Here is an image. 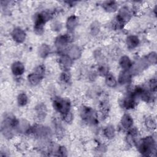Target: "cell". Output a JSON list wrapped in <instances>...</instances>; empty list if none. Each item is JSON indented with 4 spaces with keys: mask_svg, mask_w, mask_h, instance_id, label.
Instances as JSON below:
<instances>
[{
    "mask_svg": "<svg viewBox=\"0 0 157 157\" xmlns=\"http://www.w3.org/2000/svg\"><path fill=\"white\" fill-rule=\"evenodd\" d=\"M18 121L10 115L4 118L1 124V132L4 137L10 139L13 136L14 132L17 131Z\"/></svg>",
    "mask_w": 157,
    "mask_h": 157,
    "instance_id": "1",
    "label": "cell"
},
{
    "mask_svg": "<svg viewBox=\"0 0 157 157\" xmlns=\"http://www.w3.org/2000/svg\"><path fill=\"white\" fill-rule=\"evenodd\" d=\"M139 152L144 156H151L156 152V142L152 136H147L137 142Z\"/></svg>",
    "mask_w": 157,
    "mask_h": 157,
    "instance_id": "2",
    "label": "cell"
},
{
    "mask_svg": "<svg viewBox=\"0 0 157 157\" xmlns=\"http://www.w3.org/2000/svg\"><path fill=\"white\" fill-rule=\"evenodd\" d=\"M53 15L50 11H44L38 13L34 17V31L36 34L41 35L44 32V26L45 24L52 18Z\"/></svg>",
    "mask_w": 157,
    "mask_h": 157,
    "instance_id": "3",
    "label": "cell"
},
{
    "mask_svg": "<svg viewBox=\"0 0 157 157\" xmlns=\"http://www.w3.org/2000/svg\"><path fill=\"white\" fill-rule=\"evenodd\" d=\"M81 118L86 122L91 124H96L98 123V117L96 112L90 107L82 106L80 109Z\"/></svg>",
    "mask_w": 157,
    "mask_h": 157,
    "instance_id": "4",
    "label": "cell"
},
{
    "mask_svg": "<svg viewBox=\"0 0 157 157\" xmlns=\"http://www.w3.org/2000/svg\"><path fill=\"white\" fill-rule=\"evenodd\" d=\"M53 109L62 115L69 112L71 109L70 101L66 98L57 97L54 98L52 102Z\"/></svg>",
    "mask_w": 157,
    "mask_h": 157,
    "instance_id": "5",
    "label": "cell"
},
{
    "mask_svg": "<svg viewBox=\"0 0 157 157\" xmlns=\"http://www.w3.org/2000/svg\"><path fill=\"white\" fill-rule=\"evenodd\" d=\"M131 17V12L128 7L124 6L120 8L116 17V26L121 28L126 22H128Z\"/></svg>",
    "mask_w": 157,
    "mask_h": 157,
    "instance_id": "6",
    "label": "cell"
},
{
    "mask_svg": "<svg viewBox=\"0 0 157 157\" xmlns=\"http://www.w3.org/2000/svg\"><path fill=\"white\" fill-rule=\"evenodd\" d=\"M30 133L33 134L40 138H48L52 136L51 129L41 124H36L31 127Z\"/></svg>",
    "mask_w": 157,
    "mask_h": 157,
    "instance_id": "7",
    "label": "cell"
},
{
    "mask_svg": "<svg viewBox=\"0 0 157 157\" xmlns=\"http://www.w3.org/2000/svg\"><path fill=\"white\" fill-rule=\"evenodd\" d=\"M137 97L135 95L133 91L129 93L124 98L122 101L123 107L126 109H133L137 102Z\"/></svg>",
    "mask_w": 157,
    "mask_h": 157,
    "instance_id": "8",
    "label": "cell"
},
{
    "mask_svg": "<svg viewBox=\"0 0 157 157\" xmlns=\"http://www.w3.org/2000/svg\"><path fill=\"white\" fill-rule=\"evenodd\" d=\"M11 36L14 41L20 44L23 43L25 40L26 33L23 29L17 27L12 30L11 33Z\"/></svg>",
    "mask_w": 157,
    "mask_h": 157,
    "instance_id": "9",
    "label": "cell"
},
{
    "mask_svg": "<svg viewBox=\"0 0 157 157\" xmlns=\"http://www.w3.org/2000/svg\"><path fill=\"white\" fill-rule=\"evenodd\" d=\"M70 42V37L68 35H60L58 36L55 41V45L59 50L64 49Z\"/></svg>",
    "mask_w": 157,
    "mask_h": 157,
    "instance_id": "10",
    "label": "cell"
},
{
    "mask_svg": "<svg viewBox=\"0 0 157 157\" xmlns=\"http://www.w3.org/2000/svg\"><path fill=\"white\" fill-rule=\"evenodd\" d=\"M25 71V66L20 61H15L11 66V71L14 75H21Z\"/></svg>",
    "mask_w": 157,
    "mask_h": 157,
    "instance_id": "11",
    "label": "cell"
},
{
    "mask_svg": "<svg viewBox=\"0 0 157 157\" xmlns=\"http://www.w3.org/2000/svg\"><path fill=\"white\" fill-rule=\"evenodd\" d=\"M37 117L39 120H42L45 118L47 113V109L45 104L39 103L35 108Z\"/></svg>",
    "mask_w": 157,
    "mask_h": 157,
    "instance_id": "12",
    "label": "cell"
},
{
    "mask_svg": "<svg viewBox=\"0 0 157 157\" xmlns=\"http://www.w3.org/2000/svg\"><path fill=\"white\" fill-rule=\"evenodd\" d=\"M120 123L123 128L125 129H129L133 125V118L128 113H125L121 117Z\"/></svg>",
    "mask_w": 157,
    "mask_h": 157,
    "instance_id": "13",
    "label": "cell"
},
{
    "mask_svg": "<svg viewBox=\"0 0 157 157\" xmlns=\"http://www.w3.org/2000/svg\"><path fill=\"white\" fill-rule=\"evenodd\" d=\"M59 63L63 69L67 71L72 66V59L67 55H64L59 57Z\"/></svg>",
    "mask_w": 157,
    "mask_h": 157,
    "instance_id": "14",
    "label": "cell"
},
{
    "mask_svg": "<svg viewBox=\"0 0 157 157\" xmlns=\"http://www.w3.org/2000/svg\"><path fill=\"white\" fill-rule=\"evenodd\" d=\"M140 43V40L137 36L130 35L126 37V44L128 48L134 49L136 48Z\"/></svg>",
    "mask_w": 157,
    "mask_h": 157,
    "instance_id": "15",
    "label": "cell"
},
{
    "mask_svg": "<svg viewBox=\"0 0 157 157\" xmlns=\"http://www.w3.org/2000/svg\"><path fill=\"white\" fill-rule=\"evenodd\" d=\"M119 65L123 71H129L131 67L132 63L128 56L123 55L120 58Z\"/></svg>",
    "mask_w": 157,
    "mask_h": 157,
    "instance_id": "16",
    "label": "cell"
},
{
    "mask_svg": "<svg viewBox=\"0 0 157 157\" xmlns=\"http://www.w3.org/2000/svg\"><path fill=\"white\" fill-rule=\"evenodd\" d=\"M131 74L129 71H122L118 76V82L121 85H125L130 82L131 80Z\"/></svg>",
    "mask_w": 157,
    "mask_h": 157,
    "instance_id": "17",
    "label": "cell"
},
{
    "mask_svg": "<svg viewBox=\"0 0 157 157\" xmlns=\"http://www.w3.org/2000/svg\"><path fill=\"white\" fill-rule=\"evenodd\" d=\"M82 54V52L80 48L77 46V45H72L71 47H69L68 52H67V55L72 59H78Z\"/></svg>",
    "mask_w": 157,
    "mask_h": 157,
    "instance_id": "18",
    "label": "cell"
},
{
    "mask_svg": "<svg viewBox=\"0 0 157 157\" xmlns=\"http://www.w3.org/2000/svg\"><path fill=\"white\" fill-rule=\"evenodd\" d=\"M78 25V19L76 16L72 15L69 17L66 21V28L69 31H73Z\"/></svg>",
    "mask_w": 157,
    "mask_h": 157,
    "instance_id": "19",
    "label": "cell"
},
{
    "mask_svg": "<svg viewBox=\"0 0 157 157\" xmlns=\"http://www.w3.org/2000/svg\"><path fill=\"white\" fill-rule=\"evenodd\" d=\"M42 78H43V76L34 72L33 73H31L28 76V80L29 83L33 86H36L39 84L42 81Z\"/></svg>",
    "mask_w": 157,
    "mask_h": 157,
    "instance_id": "20",
    "label": "cell"
},
{
    "mask_svg": "<svg viewBox=\"0 0 157 157\" xmlns=\"http://www.w3.org/2000/svg\"><path fill=\"white\" fill-rule=\"evenodd\" d=\"M103 9L108 12H113L118 9V5L116 2L112 1H105L102 4Z\"/></svg>",
    "mask_w": 157,
    "mask_h": 157,
    "instance_id": "21",
    "label": "cell"
},
{
    "mask_svg": "<svg viewBox=\"0 0 157 157\" xmlns=\"http://www.w3.org/2000/svg\"><path fill=\"white\" fill-rule=\"evenodd\" d=\"M105 83L107 86L110 88H114L117 85L118 81L112 74L109 73L105 75Z\"/></svg>",
    "mask_w": 157,
    "mask_h": 157,
    "instance_id": "22",
    "label": "cell"
},
{
    "mask_svg": "<svg viewBox=\"0 0 157 157\" xmlns=\"http://www.w3.org/2000/svg\"><path fill=\"white\" fill-rule=\"evenodd\" d=\"M50 51H51V49L49 45H48L46 44H42L39 47L38 53L39 56L41 58H45L50 54Z\"/></svg>",
    "mask_w": 157,
    "mask_h": 157,
    "instance_id": "23",
    "label": "cell"
},
{
    "mask_svg": "<svg viewBox=\"0 0 157 157\" xmlns=\"http://www.w3.org/2000/svg\"><path fill=\"white\" fill-rule=\"evenodd\" d=\"M103 134L106 138L109 139H113L115 136V129L114 126L112 125H107L104 129Z\"/></svg>",
    "mask_w": 157,
    "mask_h": 157,
    "instance_id": "24",
    "label": "cell"
},
{
    "mask_svg": "<svg viewBox=\"0 0 157 157\" xmlns=\"http://www.w3.org/2000/svg\"><path fill=\"white\" fill-rule=\"evenodd\" d=\"M145 124L147 128L149 130L153 131L156 129V123L153 117H148L145 120Z\"/></svg>",
    "mask_w": 157,
    "mask_h": 157,
    "instance_id": "25",
    "label": "cell"
},
{
    "mask_svg": "<svg viewBox=\"0 0 157 157\" xmlns=\"http://www.w3.org/2000/svg\"><path fill=\"white\" fill-rule=\"evenodd\" d=\"M28 102V98L25 93H21L18 95L17 103L20 106L26 105L27 104Z\"/></svg>",
    "mask_w": 157,
    "mask_h": 157,
    "instance_id": "26",
    "label": "cell"
},
{
    "mask_svg": "<svg viewBox=\"0 0 157 157\" xmlns=\"http://www.w3.org/2000/svg\"><path fill=\"white\" fill-rule=\"evenodd\" d=\"M91 33L93 35H96L99 33L100 31V25L97 22H94L90 28Z\"/></svg>",
    "mask_w": 157,
    "mask_h": 157,
    "instance_id": "27",
    "label": "cell"
},
{
    "mask_svg": "<svg viewBox=\"0 0 157 157\" xmlns=\"http://www.w3.org/2000/svg\"><path fill=\"white\" fill-rule=\"evenodd\" d=\"M55 132L58 137L61 136L63 134V129L60 123L58 121H55Z\"/></svg>",
    "mask_w": 157,
    "mask_h": 157,
    "instance_id": "28",
    "label": "cell"
},
{
    "mask_svg": "<svg viewBox=\"0 0 157 157\" xmlns=\"http://www.w3.org/2000/svg\"><path fill=\"white\" fill-rule=\"evenodd\" d=\"M63 120L65 122L69 123L72 122V121L73 120V115H72V113L69 111V112L63 115Z\"/></svg>",
    "mask_w": 157,
    "mask_h": 157,
    "instance_id": "29",
    "label": "cell"
},
{
    "mask_svg": "<svg viewBox=\"0 0 157 157\" xmlns=\"http://www.w3.org/2000/svg\"><path fill=\"white\" fill-rule=\"evenodd\" d=\"M34 72L42 76H44L45 73V67L43 65H39L35 68Z\"/></svg>",
    "mask_w": 157,
    "mask_h": 157,
    "instance_id": "30",
    "label": "cell"
},
{
    "mask_svg": "<svg viewBox=\"0 0 157 157\" xmlns=\"http://www.w3.org/2000/svg\"><path fill=\"white\" fill-rule=\"evenodd\" d=\"M149 87L151 92H155L156 90L157 83L156 79H151L149 82Z\"/></svg>",
    "mask_w": 157,
    "mask_h": 157,
    "instance_id": "31",
    "label": "cell"
},
{
    "mask_svg": "<svg viewBox=\"0 0 157 157\" xmlns=\"http://www.w3.org/2000/svg\"><path fill=\"white\" fill-rule=\"evenodd\" d=\"M51 28L52 30L58 31L61 29V24L58 21H54L51 24Z\"/></svg>",
    "mask_w": 157,
    "mask_h": 157,
    "instance_id": "32",
    "label": "cell"
},
{
    "mask_svg": "<svg viewBox=\"0 0 157 157\" xmlns=\"http://www.w3.org/2000/svg\"><path fill=\"white\" fill-rule=\"evenodd\" d=\"M60 78H61V80L63 82H65V83H67L70 80V76L68 74V73L66 72V71L64 72L63 73H62V74L61 75Z\"/></svg>",
    "mask_w": 157,
    "mask_h": 157,
    "instance_id": "33",
    "label": "cell"
},
{
    "mask_svg": "<svg viewBox=\"0 0 157 157\" xmlns=\"http://www.w3.org/2000/svg\"><path fill=\"white\" fill-rule=\"evenodd\" d=\"M98 72L101 75H104L105 76L107 74H109V71L107 67H105L104 66H101V67H99L98 69Z\"/></svg>",
    "mask_w": 157,
    "mask_h": 157,
    "instance_id": "34",
    "label": "cell"
},
{
    "mask_svg": "<svg viewBox=\"0 0 157 157\" xmlns=\"http://www.w3.org/2000/svg\"><path fill=\"white\" fill-rule=\"evenodd\" d=\"M56 151L58 153V155H61V156H66L67 153L66 148L64 146L58 147Z\"/></svg>",
    "mask_w": 157,
    "mask_h": 157,
    "instance_id": "35",
    "label": "cell"
}]
</instances>
